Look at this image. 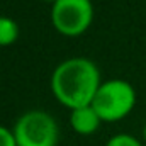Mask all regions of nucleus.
Wrapping results in <instances>:
<instances>
[{"label": "nucleus", "instance_id": "obj_1", "mask_svg": "<svg viewBox=\"0 0 146 146\" xmlns=\"http://www.w3.org/2000/svg\"><path fill=\"white\" fill-rule=\"evenodd\" d=\"M100 85L99 66L83 56L61 61L51 75V92L54 99L70 110L92 106Z\"/></svg>", "mask_w": 146, "mask_h": 146}, {"label": "nucleus", "instance_id": "obj_2", "mask_svg": "<svg viewBox=\"0 0 146 146\" xmlns=\"http://www.w3.org/2000/svg\"><path fill=\"white\" fill-rule=\"evenodd\" d=\"M134 106L136 90L129 82L121 78L102 82L92 100V107L99 114L102 122H117L127 117Z\"/></svg>", "mask_w": 146, "mask_h": 146}, {"label": "nucleus", "instance_id": "obj_3", "mask_svg": "<svg viewBox=\"0 0 146 146\" xmlns=\"http://www.w3.org/2000/svg\"><path fill=\"white\" fill-rule=\"evenodd\" d=\"M17 146H58L60 129L54 117L46 110H27L12 129Z\"/></svg>", "mask_w": 146, "mask_h": 146}, {"label": "nucleus", "instance_id": "obj_4", "mask_svg": "<svg viewBox=\"0 0 146 146\" xmlns=\"http://www.w3.org/2000/svg\"><path fill=\"white\" fill-rule=\"evenodd\" d=\"M92 21V0H56L51 5V22L61 36H82L83 33H87Z\"/></svg>", "mask_w": 146, "mask_h": 146}, {"label": "nucleus", "instance_id": "obj_5", "mask_svg": "<svg viewBox=\"0 0 146 146\" xmlns=\"http://www.w3.org/2000/svg\"><path fill=\"white\" fill-rule=\"evenodd\" d=\"M100 122H102V119L99 117V114L95 112L92 106L73 109L70 114V126L73 127L75 133H78L82 136L94 134L100 127Z\"/></svg>", "mask_w": 146, "mask_h": 146}, {"label": "nucleus", "instance_id": "obj_6", "mask_svg": "<svg viewBox=\"0 0 146 146\" xmlns=\"http://www.w3.org/2000/svg\"><path fill=\"white\" fill-rule=\"evenodd\" d=\"M19 24L7 15H0V46H10L19 39Z\"/></svg>", "mask_w": 146, "mask_h": 146}, {"label": "nucleus", "instance_id": "obj_7", "mask_svg": "<svg viewBox=\"0 0 146 146\" xmlns=\"http://www.w3.org/2000/svg\"><path fill=\"white\" fill-rule=\"evenodd\" d=\"M106 146H143V143H141L138 138L131 136V134H124V133H121V134L112 136L109 141H107V145Z\"/></svg>", "mask_w": 146, "mask_h": 146}, {"label": "nucleus", "instance_id": "obj_8", "mask_svg": "<svg viewBox=\"0 0 146 146\" xmlns=\"http://www.w3.org/2000/svg\"><path fill=\"white\" fill-rule=\"evenodd\" d=\"M0 146H17L12 129H7V127L0 126Z\"/></svg>", "mask_w": 146, "mask_h": 146}, {"label": "nucleus", "instance_id": "obj_9", "mask_svg": "<svg viewBox=\"0 0 146 146\" xmlns=\"http://www.w3.org/2000/svg\"><path fill=\"white\" fill-rule=\"evenodd\" d=\"M143 139H145V143H146V124H145V127H143Z\"/></svg>", "mask_w": 146, "mask_h": 146}, {"label": "nucleus", "instance_id": "obj_10", "mask_svg": "<svg viewBox=\"0 0 146 146\" xmlns=\"http://www.w3.org/2000/svg\"><path fill=\"white\" fill-rule=\"evenodd\" d=\"M44 2H49V3H54L56 0H44Z\"/></svg>", "mask_w": 146, "mask_h": 146}]
</instances>
